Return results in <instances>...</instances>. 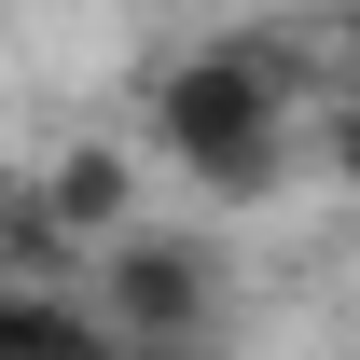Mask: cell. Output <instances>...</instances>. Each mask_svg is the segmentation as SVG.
I'll list each match as a JSON object with an SVG mask.
<instances>
[{"label":"cell","mask_w":360,"mask_h":360,"mask_svg":"<svg viewBox=\"0 0 360 360\" xmlns=\"http://www.w3.org/2000/svg\"><path fill=\"white\" fill-rule=\"evenodd\" d=\"M277 111H291V56L277 42H208L180 70H153V139L208 194H264L277 180Z\"/></svg>","instance_id":"1"},{"label":"cell","mask_w":360,"mask_h":360,"mask_svg":"<svg viewBox=\"0 0 360 360\" xmlns=\"http://www.w3.org/2000/svg\"><path fill=\"white\" fill-rule=\"evenodd\" d=\"M97 319L111 347H208L222 333V264L180 236H111L97 250Z\"/></svg>","instance_id":"2"},{"label":"cell","mask_w":360,"mask_h":360,"mask_svg":"<svg viewBox=\"0 0 360 360\" xmlns=\"http://www.w3.org/2000/svg\"><path fill=\"white\" fill-rule=\"evenodd\" d=\"M56 208L84 222V250H111V236L139 222V167L111 153V139H84V153H56Z\"/></svg>","instance_id":"3"},{"label":"cell","mask_w":360,"mask_h":360,"mask_svg":"<svg viewBox=\"0 0 360 360\" xmlns=\"http://www.w3.org/2000/svg\"><path fill=\"white\" fill-rule=\"evenodd\" d=\"M333 167L360 180V97H347V111H333Z\"/></svg>","instance_id":"4"},{"label":"cell","mask_w":360,"mask_h":360,"mask_svg":"<svg viewBox=\"0 0 360 360\" xmlns=\"http://www.w3.org/2000/svg\"><path fill=\"white\" fill-rule=\"evenodd\" d=\"M347 56H360V0H347Z\"/></svg>","instance_id":"5"}]
</instances>
